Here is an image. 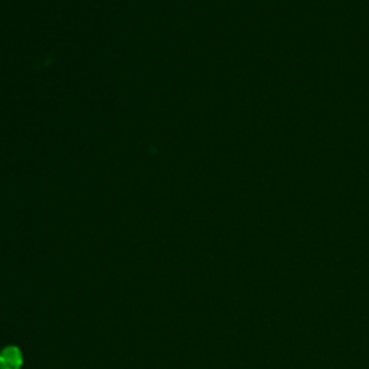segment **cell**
Here are the masks:
<instances>
[{
  "label": "cell",
  "instance_id": "cell-1",
  "mask_svg": "<svg viewBox=\"0 0 369 369\" xmlns=\"http://www.w3.org/2000/svg\"><path fill=\"white\" fill-rule=\"evenodd\" d=\"M22 354L15 346L3 349L0 354V369H19L22 367Z\"/></svg>",
  "mask_w": 369,
  "mask_h": 369
}]
</instances>
